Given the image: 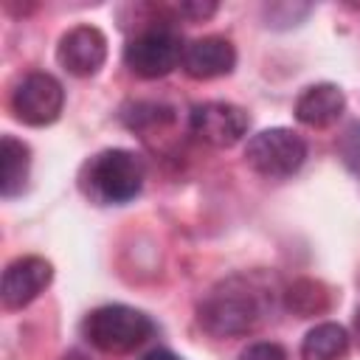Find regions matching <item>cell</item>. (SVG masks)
<instances>
[{
  "mask_svg": "<svg viewBox=\"0 0 360 360\" xmlns=\"http://www.w3.org/2000/svg\"><path fill=\"white\" fill-rule=\"evenodd\" d=\"M346 352L349 332L335 321L315 323L301 340V360H343Z\"/></svg>",
  "mask_w": 360,
  "mask_h": 360,
  "instance_id": "cell-13",
  "label": "cell"
},
{
  "mask_svg": "<svg viewBox=\"0 0 360 360\" xmlns=\"http://www.w3.org/2000/svg\"><path fill=\"white\" fill-rule=\"evenodd\" d=\"M307 158V141L287 127H270L256 132L245 146V163L270 180L290 177L301 169Z\"/></svg>",
  "mask_w": 360,
  "mask_h": 360,
  "instance_id": "cell-4",
  "label": "cell"
},
{
  "mask_svg": "<svg viewBox=\"0 0 360 360\" xmlns=\"http://www.w3.org/2000/svg\"><path fill=\"white\" fill-rule=\"evenodd\" d=\"M335 304L332 290L318 278H295L284 290V307L298 318H315L329 312Z\"/></svg>",
  "mask_w": 360,
  "mask_h": 360,
  "instance_id": "cell-14",
  "label": "cell"
},
{
  "mask_svg": "<svg viewBox=\"0 0 360 360\" xmlns=\"http://www.w3.org/2000/svg\"><path fill=\"white\" fill-rule=\"evenodd\" d=\"M65 107V90L59 79H53L45 70H31L20 79V84L11 93V112L17 121L28 127H48L62 115Z\"/></svg>",
  "mask_w": 360,
  "mask_h": 360,
  "instance_id": "cell-6",
  "label": "cell"
},
{
  "mask_svg": "<svg viewBox=\"0 0 360 360\" xmlns=\"http://www.w3.org/2000/svg\"><path fill=\"white\" fill-rule=\"evenodd\" d=\"M0 163H3L0 194L6 200L22 194V188L28 186V172H31V149L22 141H17L14 135H3V141H0Z\"/></svg>",
  "mask_w": 360,
  "mask_h": 360,
  "instance_id": "cell-12",
  "label": "cell"
},
{
  "mask_svg": "<svg viewBox=\"0 0 360 360\" xmlns=\"http://www.w3.org/2000/svg\"><path fill=\"white\" fill-rule=\"evenodd\" d=\"M236 65V48L231 39L225 37H197L191 42H186L183 48V59L180 68L186 70V76L191 79H217V76H228Z\"/></svg>",
  "mask_w": 360,
  "mask_h": 360,
  "instance_id": "cell-10",
  "label": "cell"
},
{
  "mask_svg": "<svg viewBox=\"0 0 360 360\" xmlns=\"http://www.w3.org/2000/svg\"><path fill=\"white\" fill-rule=\"evenodd\" d=\"M217 3L214 0H188V3H180L177 6V11L183 14V17H188V20H208V17H214L217 14Z\"/></svg>",
  "mask_w": 360,
  "mask_h": 360,
  "instance_id": "cell-17",
  "label": "cell"
},
{
  "mask_svg": "<svg viewBox=\"0 0 360 360\" xmlns=\"http://www.w3.org/2000/svg\"><path fill=\"white\" fill-rule=\"evenodd\" d=\"M236 360H287V352H284V346H278L273 340H259V343H250L248 349H242Z\"/></svg>",
  "mask_w": 360,
  "mask_h": 360,
  "instance_id": "cell-16",
  "label": "cell"
},
{
  "mask_svg": "<svg viewBox=\"0 0 360 360\" xmlns=\"http://www.w3.org/2000/svg\"><path fill=\"white\" fill-rule=\"evenodd\" d=\"M354 329H357V338H360V309H357V315H354Z\"/></svg>",
  "mask_w": 360,
  "mask_h": 360,
  "instance_id": "cell-20",
  "label": "cell"
},
{
  "mask_svg": "<svg viewBox=\"0 0 360 360\" xmlns=\"http://www.w3.org/2000/svg\"><path fill=\"white\" fill-rule=\"evenodd\" d=\"M188 127L200 141H205L217 149H228L248 135L250 118L242 107H236L231 101H202V104L191 107Z\"/></svg>",
  "mask_w": 360,
  "mask_h": 360,
  "instance_id": "cell-7",
  "label": "cell"
},
{
  "mask_svg": "<svg viewBox=\"0 0 360 360\" xmlns=\"http://www.w3.org/2000/svg\"><path fill=\"white\" fill-rule=\"evenodd\" d=\"M180 37L169 25H149L138 31L124 48V65L141 79H160L183 59Z\"/></svg>",
  "mask_w": 360,
  "mask_h": 360,
  "instance_id": "cell-5",
  "label": "cell"
},
{
  "mask_svg": "<svg viewBox=\"0 0 360 360\" xmlns=\"http://www.w3.org/2000/svg\"><path fill=\"white\" fill-rule=\"evenodd\" d=\"M264 318V295L248 276L217 284L197 307L200 326L214 338H236L256 329Z\"/></svg>",
  "mask_w": 360,
  "mask_h": 360,
  "instance_id": "cell-1",
  "label": "cell"
},
{
  "mask_svg": "<svg viewBox=\"0 0 360 360\" xmlns=\"http://www.w3.org/2000/svg\"><path fill=\"white\" fill-rule=\"evenodd\" d=\"M56 59L76 79H87V76L98 73L101 65L107 62L104 31L96 25H73L70 31L62 34V39L56 45Z\"/></svg>",
  "mask_w": 360,
  "mask_h": 360,
  "instance_id": "cell-8",
  "label": "cell"
},
{
  "mask_svg": "<svg viewBox=\"0 0 360 360\" xmlns=\"http://www.w3.org/2000/svg\"><path fill=\"white\" fill-rule=\"evenodd\" d=\"M340 155L352 172L360 174V124H352L340 138Z\"/></svg>",
  "mask_w": 360,
  "mask_h": 360,
  "instance_id": "cell-15",
  "label": "cell"
},
{
  "mask_svg": "<svg viewBox=\"0 0 360 360\" xmlns=\"http://www.w3.org/2000/svg\"><path fill=\"white\" fill-rule=\"evenodd\" d=\"M82 332L90 340V346H96L98 352L127 354V352H135L141 343L149 340V335L155 332V323L149 315H143L135 307L107 304V307L93 309L84 318Z\"/></svg>",
  "mask_w": 360,
  "mask_h": 360,
  "instance_id": "cell-3",
  "label": "cell"
},
{
  "mask_svg": "<svg viewBox=\"0 0 360 360\" xmlns=\"http://www.w3.org/2000/svg\"><path fill=\"white\" fill-rule=\"evenodd\" d=\"M146 166L129 149H104L93 155L79 174L82 191L101 205H124L143 188Z\"/></svg>",
  "mask_w": 360,
  "mask_h": 360,
  "instance_id": "cell-2",
  "label": "cell"
},
{
  "mask_svg": "<svg viewBox=\"0 0 360 360\" xmlns=\"http://www.w3.org/2000/svg\"><path fill=\"white\" fill-rule=\"evenodd\" d=\"M141 360H183V357H177V354H172V352H166V349H155V352L143 354Z\"/></svg>",
  "mask_w": 360,
  "mask_h": 360,
  "instance_id": "cell-18",
  "label": "cell"
},
{
  "mask_svg": "<svg viewBox=\"0 0 360 360\" xmlns=\"http://www.w3.org/2000/svg\"><path fill=\"white\" fill-rule=\"evenodd\" d=\"M62 360H87V357H84L82 352H68V354H65Z\"/></svg>",
  "mask_w": 360,
  "mask_h": 360,
  "instance_id": "cell-19",
  "label": "cell"
},
{
  "mask_svg": "<svg viewBox=\"0 0 360 360\" xmlns=\"http://www.w3.org/2000/svg\"><path fill=\"white\" fill-rule=\"evenodd\" d=\"M346 110V96L338 84H329V82H321V84H309L298 98H295V118L304 124V127H312V129H323L329 124H335Z\"/></svg>",
  "mask_w": 360,
  "mask_h": 360,
  "instance_id": "cell-11",
  "label": "cell"
},
{
  "mask_svg": "<svg viewBox=\"0 0 360 360\" xmlns=\"http://www.w3.org/2000/svg\"><path fill=\"white\" fill-rule=\"evenodd\" d=\"M53 278V264L42 256H20L6 264L3 270V284H0V298L6 309H22L34 298L45 292V287Z\"/></svg>",
  "mask_w": 360,
  "mask_h": 360,
  "instance_id": "cell-9",
  "label": "cell"
}]
</instances>
